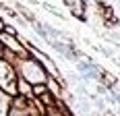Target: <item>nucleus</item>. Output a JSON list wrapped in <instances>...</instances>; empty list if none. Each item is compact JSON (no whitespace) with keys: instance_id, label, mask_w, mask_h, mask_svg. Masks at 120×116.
<instances>
[{"instance_id":"obj_1","label":"nucleus","mask_w":120,"mask_h":116,"mask_svg":"<svg viewBox=\"0 0 120 116\" xmlns=\"http://www.w3.org/2000/svg\"><path fill=\"white\" fill-rule=\"evenodd\" d=\"M118 114H120V108H118Z\"/></svg>"}]
</instances>
